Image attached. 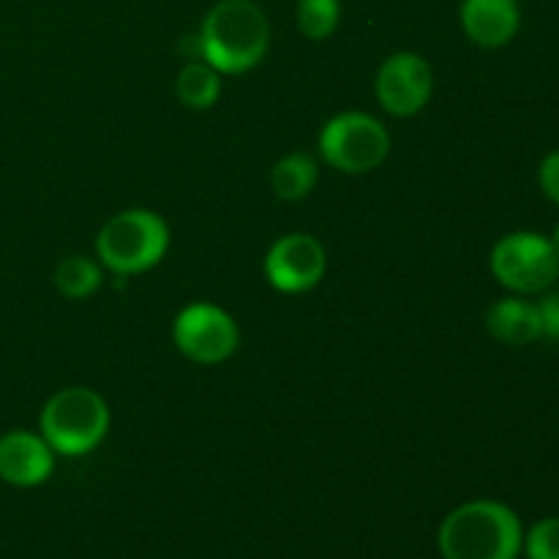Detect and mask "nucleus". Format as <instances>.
<instances>
[{"mask_svg": "<svg viewBox=\"0 0 559 559\" xmlns=\"http://www.w3.org/2000/svg\"><path fill=\"white\" fill-rule=\"evenodd\" d=\"M320 153L338 173L364 175L385 162L391 134L374 115L342 112L322 126Z\"/></svg>", "mask_w": 559, "mask_h": 559, "instance_id": "obj_5", "label": "nucleus"}, {"mask_svg": "<svg viewBox=\"0 0 559 559\" xmlns=\"http://www.w3.org/2000/svg\"><path fill=\"white\" fill-rule=\"evenodd\" d=\"M377 102L393 118H413L435 93V74L424 55L396 52L377 71Z\"/></svg>", "mask_w": 559, "mask_h": 559, "instance_id": "obj_9", "label": "nucleus"}, {"mask_svg": "<svg viewBox=\"0 0 559 559\" xmlns=\"http://www.w3.org/2000/svg\"><path fill=\"white\" fill-rule=\"evenodd\" d=\"M55 287L69 300L91 298L102 287V265L91 257H66L55 271Z\"/></svg>", "mask_w": 559, "mask_h": 559, "instance_id": "obj_15", "label": "nucleus"}, {"mask_svg": "<svg viewBox=\"0 0 559 559\" xmlns=\"http://www.w3.org/2000/svg\"><path fill=\"white\" fill-rule=\"evenodd\" d=\"M540 328H544L546 338L559 342V293H546L538 304Z\"/></svg>", "mask_w": 559, "mask_h": 559, "instance_id": "obj_19", "label": "nucleus"}, {"mask_svg": "<svg viewBox=\"0 0 559 559\" xmlns=\"http://www.w3.org/2000/svg\"><path fill=\"white\" fill-rule=\"evenodd\" d=\"M342 20L338 0H298V31L311 41H325L333 36Z\"/></svg>", "mask_w": 559, "mask_h": 559, "instance_id": "obj_16", "label": "nucleus"}, {"mask_svg": "<svg viewBox=\"0 0 559 559\" xmlns=\"http://www.w3.org/2000/svg\"><path fill=\"white\" fill-rule=\"evenodd\" d=\"M271 186L278 200H304L317 186V162L309 153H289V156L278 158L271 173Z\"/></svg>", "mask_w": 559, "mask_h": 559, "instance_id": "obj_13", "label": "nucleus"}, {"mask_svg": "<svg viewBox=\"0 0 559 559\" xmlns=\"http://www.w3.org/2000/svg\"><path fill=\"white\" fill-rule=\"evenodd\" d=\"M169 249V227L158 213L131 207L102 227L96 238V257L115 276H136L164 260Z\"/></svg>", "mask_w": 559, "mask_h": 559, "instance_id": "obj_3", "label": "nucleus"}, {"mask_svg": "<svg viewBox=\"0 0 559 559\" xmlns=\"http://www.w3.org/2000/svg\"><path fill=\"white\" fill-rule=\"evenodd\" d=\"M41 437L60 456L96 451L109 431V407L93 388H63L41 409Z\"/></svg>", "mask_w": 559, "mask_h": 559, "instance_id": "obj_4", "label": "nucleus"}, {"mask_svg": "<svg viewBox=\"0 0 559 559\" xmlns=\"http://www.w3.org/2000/svg\"><path fill=\"white\" fill-rule=\"evenodd\" d=\"M522 544V519L497 500H473L453 508L437 533L442 559H519Z\"/></svg>", "mask_w": 559, "mask_h": 559, "instance_id": "obj_1", "label": "nucleus"}, {"mask_svg": "<svg viewBox=\"0 0 559 559\" xmlns=\"http://www.w3.org/2000/svg\"><path fill=\"white\" fill-rule=\"evenodd\" d=\"M55 451L36 431L14 429L0 437V480L16 489H33L49 480Z\"/></svg>", "mask_w": 559, "mask_h": 559, "instance_id": "obj_10", "label": "nucleus"}, {"mask_svg": "<svg viewBox=\"0 0 559 559\" xmlns=\"http://www.w3.org/2000/svg\"><path fill=\"white\" fill-rule=\"evenodd\" d=\"M175 91H178L183 107L211 109L218 102V96H222V80H218V71L207 66L205 60H189L180 69Z\"/></svg>", "mask_w": 559, "mask_h": 559, "instance_id": "obj_14", "label": "nucleus"}, {"mask_svg": "<svg viewBox=\"0 0 559 559\" xmlns=\"http://www.w3.org/2000/svg\"><path fill=\"white\" fill-rule=\"evenodd\" d=\"M328 271V251L309 233H289L278 238L265 254V278L284 295L309 293Z\"/></svg>", "mask_w": 559, "mask_h": 559, "instance_id": "obj_8", "label": "nucleus"}, {"mask_svg": "<svg viewBox=\"0 0 559 559\" xmlns=\"http://www.w3.org/2000/svg\"><path fill=\"white\" fill-rule=\"evenodd\" d=\"M486 328H489L491 338L508 344V347H527L544 336L538 304H530L519 295L491 304V309L486 311Z\"/></svg>", "mask_w": 559, "mask_h": 559, "instance_id": "obj_12", "label": "nucleus"}, {"mask_svg": "<svg viewBox=\"0 0 559 559\" xmlns=\"http://www.w3.org/2000/svg\"><path fill=\"white\" fill-rule=\"evenodd\" d=\"M538 183H540V191H544L555 205H559V151H551L549 156L540 162Z\"/></svg>", "mask_w": 559, "mask_h": 559, "instance_id": "obj_18", "label": "nucleus"}, {"mask_svg": "<svg viewBox=\"0 0 559 559\" xmlns=\"http://www.w3.org/2000/svg\"><path fill=\"white\" fill-rule=\"evenodd\" d=\"M175 347L197 366H218L235 355L240 331L233 317L213 304H191L175 317Z\"/></svg>", "mask_w": 559, "mask_h": 559, "instance_id": "obj_7", "label": "nucleus"}, {"mask_svg": "<svg viewBox=\"0 0 559 559\" xmlns=\"http://www.w3.org/2000/svg\"><path fill=\"white\" fill-rule=\"evenodd\" d=\"M551 246H555V249H557V254H559V224H557V227H555V233H551Z\"/></svg>", "mask_w": 559, "mask_h": 559, "instance_id": "obj_20", "label": "nucleus"}, {"mask_svg": "<svg viewBox=\"0 0 559 559\" xmlns=\"http://www.w3.org/2000/svg\"><path fill=\"white\" fill-rule=\"evenodd\" d=\"M522 555L527 559H559V516L540 519L524 533Z\"/></svg>", "mask_w": 559, "mask_h": 559, "instance_id": "obj_17", "label": "nucleus"}, {"mask_svg": "<svg viewBox=\"0 0 559 559\" xmlns=\"http://www.w3.org/2000/svg\"><path fill=\"white\" fill-rule=\"evenodd\" d=\"M197 41L200 58L218 74H246L265 58L271 25L254 0H222L205 14Z\"/></svg>", "mask_w": 559, "mask_h": 559, "instance_id": "obj_2", "label": "nucleus"}, {"mask_svg": "<svg viewBox=\"0 0 559 559\" xmlns=\"http://www.w3.org/2000/svg\"><path fill=\"white\" fill-rule=\"evenodd\" d=\"M459 16L469 41L486 49L511 44L522 25L519 0H464Z\"/></svg>", "mask_w": 559, "mask_h": 559, "instance_id": "obj_11", "label": "nucleus"}, {"mask_svg": "<svg viewBox=\"0 0 559 559\" xmlns=\"http://www.w3.org/2000/svg\"><path fill=\"white\" fill-rule=\"evenodd\" d=\"M489 267L511 293L540 295L559 278V254L546 235L511 233L495 243Z\"/></svg>", "mask_w": 559, "mask_h": 559, "instance_id": "obj_6", "label": "nucleus"}]
</instances>
